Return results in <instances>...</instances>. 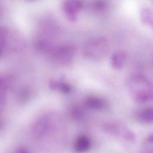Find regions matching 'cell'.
I'll use <instances>...</instances> for the list:
<instances>
[{"label": "cell", "mask_w": 153, "mask_h": 153, "mask_svg": "<svg viewBox=\"0 0 153 153\" xmlns=\"http://www.w3.org/2000/svg\"><path fill=\"white\" fill-rule=\"evenodd\" d=\"M127 86L134 99L137 102L143 104L152 100V84L144 77L134 76L130 77Z\"/></svg>", "instance_id": "6da1fadb"}, {"label": "cell", "mask_w": 153, "mask_h": 153, "mask_svg": "<svg viewBox=\"0 0 153 153\" xmlns=\"http://www.w3.org/2000/svg\"><path fill=\"white\" fill-rule=\"evenodd\" d=\"M108 45L104 38H96L90 40L84 48L83 53L86 57L91 59H100L107 53Z\"/></svg>", "instance_id": "7a4b0ae2"}, {"label": "cell", "mask_w": 153, "mask_h": 153, "mask_svg": "<svg viewBox=\"0 0 153 153\" xmlns=\"http://www.w3.org/2000/svg\"><path fill=\"white\" fill-rule=\"evenodd\" d=\"M103 128L106 133L120 137L128 143H134L135 141V134L123 124L118 122H108L104 124Z\"/></svg>", "instance_id": "3957f363"}, {"label": "cell", "mask_w": 153, "mask_h": 153, "mask_svg": "<svg viewBox=\"0 0 153 153\" xmlns=\"http://www.w3.org/2000/svg\"><path fill=\"white\" fill-rule=\"evenodd\" d=\"M53 54L56 60L62 64L71 63L75 55V48L71 45H65L56 48Z\"/></svg>", "instance_id": "277c9868"}, {"label": "cell", "mask_w": 153, "mask_h": 153, "mask_svg": "<svg viewBox=\"0 0 153 153\" xmlns=\"http://www.w3.org/2000/svg\"><path fill=\"white\" fill-rule=\"evenodd\" d=\"M82 7V3L77 1H67L63 4L65 14L66 17L71 21H75L76 20L77 13Z\"/></svg>", "instance_id": "5b68a950"}, {"label": "cell", "mask_w": 153, "mask_h": 153, "mask_svg": "<svg viewBox=\"0 0 153 153\" xmlns=\"http://www.w3.org/2000/svg\"><path fill=\"white\" fill-rule=\"evenodd\" d=\"M50 119L48 116H44L40 118L35 124L33 129V135L36 138H41L47 132L50 128Z\"/></svg>", "instance_id": "8992f818"}, {"label": "cell", "mask_w": 153, "mask_h": 153, "mask_svg": "<svg viewBox=\"0 0 153 153\" xmlns=\"http://www.w3.org/2000/svg\"><path fill=\"white\" fill-rule=\"evenodd\" d=\"M90 147L91 141L86 136L80 135L76 139L74 149L77 153H85L90 149Z\"/></svg>", "instance_id": "52a82bcc"}, {"label": "cell", "mask_w": 153, "mask_h": 153, "mask_svg": "<svg viewBox=\"0 0 153 153\" xmlns=\"http://www.w3.org/2000/svg\"><path fill=\"white\" fill-rule=\"evenodd\" d=\"M85 104L89 108L94 110H101L105 107L104 101L96 96H89L86 98Z\"/></svg>", "instance_id": "ba28073f"}, {"label": "cell", "mask_w": 153, "mask_h": 153, "mask_svg": "<svg viewBox=\"0 0 153 153\" xmlns=\"http://www.w3.org/2000/svg\"><path fill=\"white\" fill-rule=\"evenodd\" d=\"M126 58V54L123 51H117L114 53L111 57V66L117 70L122 68Z\"/></svg>", "instance_id": "9c48e42d"}, {"label": "cell", "mask_w": 153, "mask_h": 153, "mask_svg": "<svg viewBox=\"0 0 153 153\" xmlns=\"http://www.w3.org/2000/svg\"><path fill=\"white\" fill-rule=\"evenodd\" d=\"M50 88L52 90H58L63 93H69L71 91V86L65 82H60L57 80H51L49 83Z\"/></svg>", "instance_id": "30bf717a"}, {"label": "cell", "mask_w": 153, "mask_h": 153, "mask_svg": "<svg viewBox=\"0 0 153 153\" xmlns=\"http://www.w3.org/2000/svg\"><path fill=\"white\" fill-rule=\"evenodd\" d=\"M139 120L145 123H152L153 120V109L151 108L143 110L138 114Z\"/></svg>", "instance_id": "8fae6325"}, {"label": "cell", "mask_w": 153, "mask_h": 153, "mask_svg": "<svg viewBox=\"0 0 153 153\" xmlns=\"http://www.w3.org/2000/svg\"><path fill=\"white\" fill-rule=\"evenodd\" d=\"M8 89V83L5 79L0 77V108L4 105Z\"/></svg>", "instance_id": "7c38bea8"}, {"label": "cell", "mask_w": 153, "mask_h": 153, "mask_svg": "<svg viewBox=\"0 0 153 153\" xmlns=\"http://www.w3.org/2000/svg\"><path fill=\"white\" fill-rule=\"evenodd\" d=\"M141 18L143 23L146 25H152L153 23V14L152 11L147 8H143L141 13Z\"/></svg>", "instance_id": "4fadbf2b"}, {"label": "cell", "mask_w": 153, "mask_h": 153, "mask_svg": "<svg viewBox=\"0 0 153 153\" xmlns=\"http://www.w3.org/2000/svg\"><path fill=\"white\" fill-rule=\"evenodd\" d=\"M71 115L76 120H80L84 115L83 110L82 107L76 105L71 110Z\"/></svg>", "instance_id": "5bb4252c"}, {"label": "cell", "mask_w": 153, "mask_h": 153, "mask_svg": "<svg viewBox=\"0 0 153 153\" xmlns=\"http://www.w3.org/2000/svg\"><path fill=\"white\" fill-rule=\"evenodd\" d=\"M6 33L4 30H0V57L3 54L6 42Z\"/></svg>", "instance_id": "9a60e30c"}, {"label": "cell", "mask_w": 153, "mask_h": 153, "mask_svg": "<svg viewBox=\"0 0 153 153\" xmlns=\"http://www.w3.org/2000/svg\"><path fill=\"white\" fill-rule=\"evenodd\" d=\"M17 153H29L25 149H20L17 151Z\"/></svg>", "instance_id": "2e32d148"}, {"label": "cell", "mask_w": 153, "mask_h": 153, "mask_svg": "<svg viewBox=\"0 0 153 153\" xmlns=\"http://www.w3.org/2000/svg\"><path fill=\"white\" fill-rule=\"evenodd\" d=\"M143 153H153V152L152 150H147V151L144 152Z\"/></svg>", "instance_id": "e0dca14e"}]
</instances>
